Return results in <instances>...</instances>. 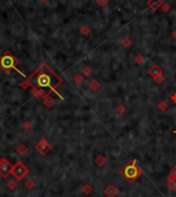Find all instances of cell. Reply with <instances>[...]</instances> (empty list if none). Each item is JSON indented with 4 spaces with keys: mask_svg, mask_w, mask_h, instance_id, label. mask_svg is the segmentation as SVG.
I'll return each mask as SVG.
<instances>
[{
    "mask_svg": "<svg viewBox=\"0 0 176 197\" xmlns=\"http://www.w3.org/2000/svg\"><path fill=\"white\" fill-rule=\"evenodd\" d=\"M134 61H135V63H137V64H138V65H140V64L144 63L145 59H144V57H143V56H142V55H140V54H138V55L135 56Z\"/></svg>",
    "mask_w": 176,
    "mask_h": 197,
    "instance_id": "ac0fdd59",
    "label": "cell"
},
{
    "mask_svg": "<svg viewBox=\"0 0 176 197\" xmlns=\"http://www.w3.org/2000/svg\"><path fill=\"white\" fill-rule=\"evenodd\" d=\"M146 4L149 9H152V12H157L158 9L161 8V6H162V4H163V1L162 0H147Z\"/></svg>",
    "mask_w": 176,
    "mask_h": 197,
    "instance_id": "ba28073f",
    "label": "cell"
},
{
    "mask_svg": "<svg viewBox=\"0 0 176 197\" xmlns=\"http://www.w3.org/2000/svg\"><path fill=\"white\" fill-rule=\"evenodd\" d=\"M119 173L123 178L129 183H134L135 181H137L142 175V169L140 168L138 165L137 160H130L129 162H127L123 167L119 170Z\"/></svg>",
    "mask_w": 176,
    "mask_h": 197,
    "instance_id": "6da1fadb",
    "label": "cell"
},
{
    "mask_svg": "<svg viewBox=\"0 0 176 197\" xmlns=\"http://www.w3.org/2000/svg\"><path fill=\"white\" fill-rule=\"evenodd\" d=\"M174 119H175V122H176V115H175V117H174Z\"/></svg>",
    "mask_w": 176,
    "mask_h": 197,
    "instance_id": "d6a6232c",
    "label": "cell"
},
{
    "mask_svg": "<svg viewBox=\"0 0 176 197\" xmlns=\"http://www.w3.org/2000/svg\"><path fill=\"white\" fill-rule=\"evenodd\" d=\"M109 0H97V2L99 3V5L101 6H105L107 3H108Z\"/></svg>",
    "mask_w": 176,
    "mask_h": 197,
    "instance_id": "4316f807",
    "label": "cell"
},
{
    "mask_svg": "<svg viewBox=\"0 0 176 197\" xmlns=\"http://www.w3.org/2000/svg\"><path fill=\"white\" fill-rule=\"evenodd\" d=\"M1 66L3 68H9V67H12L15 64V60L12 57H9V56H7V57H3L1 59Z\"/></svg>",
    "mask_w": 176,
    "mask_h": 197,
    "instance_id": "9c48e42d",
    "label": "cell"
},
{
    "mask_svg": "<svg viewBox=\"0 0 176 197\" xmlns=\"http://www.w3.org/2000/svg\"><path fill=\"white\" fill-rule=\"evenodd\" d=\"M43 103H44V105L47 107V109H51L54 104H55V101L53 100L52 98H48V97H45L44 100H43Z\"/></svg>",
    "mask_w": 176,
    "mask_h": 197,
    "instance_id": "2e32d148",
    "label": "cell"
},
{
    "mask_svg": "<svg viewBox=\"0 0 176 197\" xmlns=\"http://www.w3.org/2000/svg\"><path fill=\"white\" fill-rule=\"evenodd\" d=\"M157 109H159L161 112H165L168 109H169V105H168V103L166 101L162 100V101H160L159 103H158Z\"/></svg>",
    "mask_w": 176,
    "mask_h": 197,
    "instance_id": "4fadbf2b",
    "label": "cell"
},
{
    "mask_svg": "<svg viewBox=\"0 0 176 197\" xmlns=\"http://www.w3.org/2000/svg\"><path fill=\"white\" fill-rule=\"evenodd\" d=\"M28 172H29V168H28L27 165L25 164V163H23L22 161H18L11 168V175H14L18 181L23 180V179L28 175Z\"/></svg>",
    "mask_w": 176,
    "mask_h": 197,
    "instance_id": "7a4b0ae2",
    "label": "cell"
},
{
    "mask_svg": "<svg viewBox=\"0 0 176 197\" xmlns=\"http://www.w3.org/2000/svg\"><path fill=\"white\" fill-rule=\"evenodd\" d=\"M30 126H31V125H30V123H29V122H26V123H25V124H23V127L26 128V129H29Z\"/></svg>",
    "mask_w": 176,
    "mask_h": 197,
    "instance_id": "f546056e",
    "label": "cell"
},
{
    "mask_svg": "<svg viewBox=\"0 0 176 197\" xmlns=\"http://www.w3.org/2000/svg\"><path fill=\"white\" fill-rule=\"evenodd\" d=\"M17 152L19 153L20 155H22V156H23V155H26L27 153H28V149H27L26 145H19V147H18Z\"/></svg>",
    "mask_w": 176,
    "mask_h": 197,
    "instance_id": "9a60e30c",
    "label": "cell"
},
{
    "mask_svg": "<svg viewBox=\"0 0 176 197\" xmlns=\"http://www.w3.org/2000/svg\"><path fill=\"white\" fill-rule=\"evenodd\" d=\"M89 88H90L92 91L97 92V91L99 90V89L101 88V84L99 83V82L97 81V80H93L90 84H89Z\"/></svg>",
    "mask_w": 176,
    "mask_h": 197,
    "instance_id": "7c38bea8",
    "label": "cell"
},
{
    "mask_svg": "<svg viewBox=\"0 0 176 197\" xmlns=\"http://www.w3.org/2000/svg\"><path fill=\"white\" fill-rule=\"evenodd\" d=\"M167 186L171 191H176V176H171V175L168 176Z\"/></svg>",
    "mask_w": 176,
    "mask_h": 197,
    "instance_id": "8fae6325",
    "label": "cell"
},
{
    "mask_svg": "<svg viewBox=\"0 0 176 197\" xmlns=\"http://www.w3.org/2000/svg\"><path fill=\"white\" fill-rule=\"evenodd\" d=\"M172 132H173V134H174V135H176V129H174V130H173Z\"/></svg>",
    "mask_w": 176,
    "mask_h": 197,
    "instance_id": "1f68e13d",
    "label": "cell"
},
{
    "mask_svg": "<svg viewBox=\"0 0 176 197\" xmlns=\"http://www.w3.org/2000/svg\"><path fill=\"white\" fill-rule=\"evenodd\" d=\"M53 80L51 78L50 75H47V73H42V75H39L37 78V84L39 87H50L52 85Z\"/></svg>",
    "mask_w": 176,
    "mask_h": 197,
    "instance_id": "277c9868",
    "label": "cell"
},
{
    "mask_svg": "<svg viewBox=\"0 0 176 197\" xmlns=\"http://www.w3.org/2000/svg\"><path fill=\"white\" fill-rule=\"evenodd\" d=\"M36 150L40 153L41 155H45L48 151L51 150V145L45 139H41L39 142L36 145Z\"/></svg>",
    "mask_w": 176,
    "mask_h": 197,
    "instance_id": "5b68a950",
    "label": "cell"
},
{
    "mask_svg": "<svg viewBox=\"0 0 176 197\" xmlns=\"http://www.w3.org/2000/svg\"><path fill=\"white\" fill-rule=\"evenodd\" d=\"M17 186H18L17 181H15V180H9L8 183L6 184V187L9 190H15V189L17 188Z\"/></svg>",
    "mask_w": 176,
    "mask_h": 197,
    "instance_id": "e0dca14e",
    "label": "cell"
},
{
    "mask_svg": "<svg viewBox=\"0 0 176 197\" xmlns=\"http://www.w3.org/2000/svg\"><path fill=\"white\" fill-rule=\"evenodd\" d=\"M161 9H162L164 12H168L170 11V5L168 3H163L162 6H161Z\"/></svg>",
    "mask_w": 176,
    "mask_h": 197,
    "instance_id": "603a6c76",
    "label": "cell"
},
{
    "mask_svg": "<svg viewBox=\"0 0 176 197\" xmlns=\"http://www.w3.org/2000/svg\"><path fill=\"white\" fill-rule=\"evenodd\" d=\"M164 81H165V75H164V73H163V75H159L158 78H155V82L157 84H162Z\"/></svg>",
    "mask_w": 176,
    "mask_h": 197,
    "instance_id": "44dd1931",
    "label": "cell"
},
{
    "mask_svg": "<svg viewBox=\"0 0 176 197\" xmlns=\"http://www.w3.org/2000/svg\"><path fill=\"white\" fill-rule=\"evenodd\" d=\"M172 36L174 37V38H176V29L172 31Z\"/></svg>",
    "mask_w": 176,
    "mask_h": 197,
    "instance_id": "4dcf8cb0",
    "label": "cell"
},
{
    "mask_svg": "<svg viewBox=\"0 0 176 197\" xmlns=\"http://www.w3.org/2000/svg\"><path fill=\"white\" fill-rule=\"evenodd\" d=\"M94 162H95V164L97 166H99V167H102L105 163L107 162V159H106V157L104 155H102V154H99V155H97L96 156V158H95V160H94Z\"/></svg>",
    "mask_w": 176,
    "mask_h": 197,
    "instance_id": "30bf717a",
    "label": "cell"
},
{
    "mask_svg": "<svg viewBox=\"0 0 176 197\" xmlns=\"http://www.w3.org/2000/svg\"><path fill=\"white\" fill-rule=\"evenodd\" d=\"M131 43H132V42L129 39V38H124V39H123V45H124L125 48L130 47V45H131Z\"/></svg>",
    "mask_w": 176,
    "mask_h": 197,
    "instance_id": "d4e9b609",
    "label": "cell"
},
{
    "mask_svg": "<svg viewBox=\"0 0 176 197\" xmlns=\"http://www.w3.org/2000/svg\"><path fill=\"white\" fill-rule=\"evenodd\" d=\"M35 181L34 180H28L26 183H25V187H26L27 189H32V188H34L35 187Z\"/></svg>",
    "mask_w": 176,
    "mask_h": 197,
    "instance_id": "ffe728a7",
    "label": "cell"
},
{
    "mask_svg": "<svg viewBox=\"0 0 176 197\" xmlns=\"http://www.w3.org/2000/svg\"><path fill=\"white\" fill-rule=\"evenodd\" d=\"M73 81H74L76 84H81L83 82V76L81 75L80 73H76V75L73 76Z\"/></svg>",
    "mask_w": 176,
    "mask_h": 197,
    "instance_id": "d6986e66",
    "label": "cell"
},
{
    "mask_svg": "<svg viewBox=\"0 0 176 197\" xmlns=\"http://www.w3.org/2000/svg\"><path fill=\"white\" fill-rule=\"evenodd\" d=\"M147 73H148V75L149 76H152V78H158L159 75H163V70H162V68L160 67V66H158V65H154V66H152V67L149 68L148 71H147Z\"/></svg>",
    "mask_w": 176,
    "mask_h": 197,
    "instance_id": "52a82bcc",
    "label": "cell"
},
{
    "mask_svg": "<svg viewBox=\"0 0 176 197\" xmlns=\"http://www.w3.org/2000/svg\"><path fill=\"white\" fill-rule=\"evenodd\" d=\"M169 175H171V176H176V165H174L172 168H171Z\"/></svg>",
    "mask_w": 176,
    "mask_h": 197,
    "instance_id": "83f0119b",
    "label": "cell"
},
{
    "mask_svg": "<svg viewBox=\"0 0 176 197\" xmlns=\"http://www.w3.org/2000/svg\"><path fill=\"white\" fill-rule=\"evenodd\" d=\"M103 193L105 194L107 197H116L117 194L119 193V190L114 185H108L103 190Z\"/></svg>",
    "mask_w": 176,
    "mask_h": 197,
    "instance_id": "8992f818",
    "label": "cell"
},
{
    "mask_svg": "<svg viewBox=\"0 0 176 197\" xmlns=\"http://www.w3.org/2000/svg\"><path fill=\"white\" fill-rule=\"evenodd\" d=\"M11 168L12 166L6 159H4V158L0 159V175L2 178L6 179L9 175V173H11Z\"/></svg>",
    "mask_w": 176,
    "mask_h": 197,
    "instance_id": "3957f363",
    "label": "cell"
},
{
    "mask_svg": "<svg viewBox=\"0 0 176 197\" xmlns=\"http://www.w3.org/2000/svg\"><path fill=\"white\" fill-rule=\"evenodd\" d=\"M170 99L174 102V103H176V93H173L172 95L170 96Z\"/></svg>",
    "mask_w": 176,
    "mask_h": 197,
    "instance_id": "f1b7e54d",
    "label": "cell"
},
{
    "mask_svg": "<svg viewBox=\"0 0 176 197\" xmlns=\"http://www.w3.org/2000/svg\"><path fill=\"white\" fill-rule=\"evenodd\" d=\"M125 111H126V106H124V105H119L116 109V112H119V115H123Z\"/></svg>",
    "mask_w": 176,
    "mask_h": 197,
    "instance_id": "cb8c5ba5",
    "label": "cell"
},
{
    "mask_svg": "<svg viewBox=\"0 0 176 197\" xmlns=\"http://www.w3.org/2000/svg\"><path fill=\"white\" fill-rule=\"evenodd\" d=\"M80 31H81V33H83V34H89V33H90V28L85 26V27L81 28Z\"/></svg>",
    "mask_w": 176,
    "mask_h": 197,
    "instance_id": "484cf974",
    "label": "cell"
},
{
    "mask_svg": "<svg viewBox=\"0 0 176 197\" xmlns=\"http://www.w3.org/2000/svg\"><path fill=\"white\" fill-rule=\"evenodd\" d=\"M83 75H91V73H92V68L91 67H89V66H86L85 68L83 69Z\"/></svg>",
    "mask_w": 176,
    "mask_h": 197,
    "instance_id": "7402d4cb",
    "label": "cell"
},
{
    "mask_svg": "<svg viewBox=\"0 0 176 197\" xmlns=\"http://www.w3.org/2000/svg\"><path fill=\"white\" fill-rule=\"evenodd\" d=\"M81 192H83L85 195H89V194L93 192V188H92L90 185H83L81 187Z\"/></svg>",
    "mask_w": 176,
    "mask_h": 197,
    "instance_id": "5bb4252c",
    "label": "cell"
}]
</instances>
